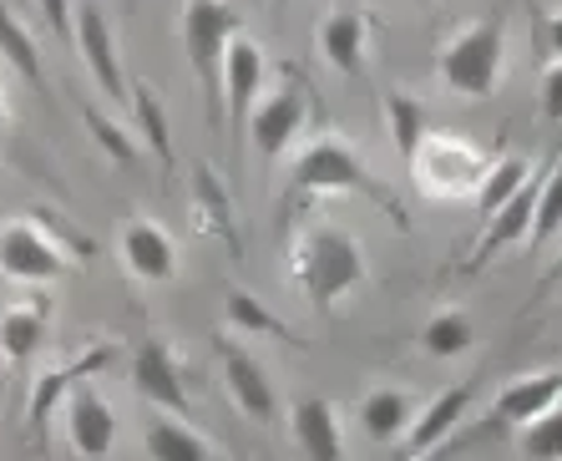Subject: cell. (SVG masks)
<instances>
[{
	"label": "cell",
	"mask_w": 562,
	"mask_h": 461,
	"mask_svg": "<svg viewBox=\"0 0 562 461\" xmlns=\"http://www.w3.org/2000/svg\"><path fill=\"white\" fill-rule=\"evenodd\" d=\"M66 441L77 457H106L117 447V411L102 391L92 385H77L66 395Z\"/></svg>",
	"instance_id": "obj_10"
},
{
	"label": "cell",
	"mask_w": 562,
	"mask_h": 461,
	"mask_svg": "<svg viewBox=\"0 0 562 461\" xmlns=\"http://www.w3.org/2000/svg\"><path fill=\"white\" fill-rule=\"evenodd\" d=\"M143 441L157 461H203V457H213L209 436H198L193 426H183V421H153Z\"/></svg>",
	"instance_id": "obj_24"
},
{
	"label": "cell",
	"mask_w": 562,
	"mask_h": 461,
	"mask_svg": "<svg viewBox=\"0 0 562 461\" xmlns=\"http://www.w3.org/2000/svg\"><path fill=\"white\" fill-rule=\"evenodd\" d=\"M87 127H92L97 147H102V153H106L112 162H137V143H132V132L122 127V122L102 117L97 106H87Z\"/></svg>",
	"instance_id": "obj_31"
},
{
	"label": "cell",
	"mask_w": 562,
	"mask_h": 461,
	"mask_svg": "<svg viewBox=\"0 0 562 461\" xmlns=\"http://www.w3.org/2000/svg\"><path fill=\"white\" fill-rule=\"evenodd\" d=\"M467 411H471V385H451V391H441L431 406L411 416V426H406V457H426V451H436L446 436L467 421Z\"/></svg>",
	"instance_id": "obj_16"
},
{
	"label": "cell",
	"mask_w": 562,
	"mask_h": 461,
	"mask_svg": "<svg viewBox=\"0 0 562 461\" xmlns=\"http://www.w3.org/2000/svg\"><path fill=\"white\" fill-rule=\"evenodd\" d=\"M46 345V310L41 304H15L0 315V360L5 366H31Z\"/></svg>",
	"instance_id": "obj_19"
},
{
	"label": "cell",
	"mask_w": 562,
	"mask_h": 461,
	"mask_svg": "<svg viewBox=\"0 0 562 461\" xmlns=\"http://www.w3.org/2000/svg\"><path fill=\"white\" fill-rule=\"evenodd\" d=\"M542 172H532V178H527V183L517 188L492 218H486V234L476 238V249H471L476 263L492 259V254H502V249H512V244H527V234H532V213H537V193H542Z\"/></svg>",
	"instance_id": "obj_12"
},
{
	"label": "cell",
	"mask_w": 562,
	"mask_h": 461,
	"mask_svg": "<svg viewBox=\"0 0 562 461\" xmlns=\"http://www.w3.org/2000/svg\"><path fill=\"white\" fill-rule=\"evenodd\" d=\"M385 122H391V143H395V158L411 162L416 158V147L426 143V106L406 92H391L385 97Z\"/></svg>",
	"instance_id": "obj_25"
},
{
	"label": "cell",
	"mask_w": 562,
	"mask_h": 461,
	"mask_svg": "<svg viewBox=\"0 0 562 461\" xmlns=\"http://www.w3.org/2000/svg\"><path fill=\"white\" fill-rule=\"evenodd\" d=\"M502 61H507V21H502V11H492V15H482V21H471V26H461L457 36L446 41L436 71H441V81L457 97L476 102V97L497 92Z\"/></svg>",
	"instance_id": "obj_2"
},
{
	"label": "cell",
	"mask_w": 562,
	"mask_h": 461,
	"mask_svg": "<svg viewBox=\"0 0 562 461\" xmlns=\"http://www.w3.org/2000/svg\"><path fill=\"white\" fill-rule=\"evenodd\" d=\"M132 381H137V391H143L157 411H168V416H183L188 411L183 370H178V360H172V350L162 340H147L143 350L132 356Z\"/></svg>",
	"instance_id": "obj_11"
},
{
	"label": "cell",
	"mask_w": 562,
	"mask_h": 461,
	"mask_svg": "<svg viewBox=\"0 0 562 461\" xmlns=\"http://www.w3.org/2000/svg\"><path fill=\"white\" fill-rule=\"evenodd\" d=\"M294 284L314 310L340 304L345 294H355L366 284V249L360 238L340 224H314L294 249Z\"/></svg>",
	"instance_id": "obj_1"
},
{
	"label": "cell",
	"mask_w": 562,
	"mask_h": 461,
	"mask_svg": "<svg viewBox=\"0 0 562 461\" xmlns=\"http://www.w3.org/2000/svg\"><path fill=\"white\" fill-rule=\"evenodd\" d=\"M522 451H527V457H542V461H558L562 457V401L542 411L537 421H527Z\"/></svg>",
	"instance_id": "obj_30"
},
{
	"label": "cell",
	"mask_w": 562,
	"mask_h": 461,
	"mask_svg": "<svg viewBox=\"0 0 562 461\" xmlns=\"http://www.w3.org/2000/svg\"><path fill=\"white\" fill-rule=\"evenodd\" d=\"M259 97H263V46L238 31L228 41V56H223V122H228L234 137H244V122L259 106Z\"/></svg>",
	"instance_id": "obj_7"
},
{
	"label": "cell",
	"mask_w": 562,
	"mask_h": 461,
	"mask_svg": "<svg viewBox=\"0 0 562 461\" xmlns=\"http://www.w3.org/2000/svg\"><path fill=\"white\" fill-rule=\"evenodd\" d=\"M532 178V168H527L522 158H497L492 168H486V183H482V193H476V209H482V218H492V213L507 203L517 188Z\"/></svg>",
	"instance_id": "obj_29"
},
{
	"label": "cell",
	"mask_w": 562,
	"mask_h": 461,
	"mask_svg": "<svg viewBox=\"0 0 562 461\" xmlns=\"http://www.w3.org/2000/svg\"><path fill=\"white\" fill-rule=\"evenodd\" d=\"M0 122H5V92H0Z\"/></svg>",
	"instance_id": "obj_36"
},
{
	"label": "cell",
	"mask_w": 562,
	"mask_h": 461,
	"mask_svg": "<svg viewBox=\"0 0 562 461\" xmlns=\"http://www.w3.org/2000/svg\"><path fill=\"white\" fill-rule=\"evenodd\" d=\"M319 52L329 56L335 71L355 77V71H360V56H366V21L355 11H335L325 26H319Z\"/></svg>",
	"instance_id": "obj_20"
},
{
	"label": "cell",
	"mask_w": 562,
	"mask_h": 461,
	"mask_svg": "<svg viewBox=\"0 0 562 461\" xmlns=\"http://www.w3.org/2000/svg\"><path fill=\"white\" fill-rule=\"evenodd\" d=\"M542 117L548 122H562V56L542 71Z\"/></svg>",
	"instance_id": "obj_32"
},
{
	"label": "cell",
	"mask_w": 562,
	"mask_h": 461,
	"mask_svg": "<svg viewBox=\"0 0 562 461\" xmlns=\"http://www.w3.org/2000/svg\"><path fill=\"white\" fill-rule=\"evenodd\" d=\"M122 263H127L143 284H168V279L178 274V244H172L168 228L147 224V218H132V224L122 228Z\"/></svg>",
	"instance_id": "obj_13"
},
{
	"label": "cell",
	"mask_w": 562,
	"mask_h": 461,
	"mask_svg": "<svg viewBox=\"0 0 562 461\" xmlns=\"http://www.w3.org/2000/svg\"><path fill=\"white\" fill-rule=\"evenodd\" d=\"M132 112H137V137L153 147L157 158H172V132H168V112H162V97L153 87H132Z\"/></svg>",
	"instance_id": "obj_27"
},
{
	"label": "cell",
	"mask_w": 562,
	"mask_h": 461,
	"mask_svg": "<svg viewBox=\"0 0 562 461\" xmlns=\"http://www.w3.org/2000/svg\"><path fill=\"white\" fill-rule=\"evenodd\" d=\"M542 284H548V290H552V284H562V254H558V263L548 269V279H542Z\"/></svg>",
	"instance_id": "obj_35"
},
{
	"label": "cell",
	"mask_w": 562,
	"mask_h": 461,
	"mask_svg": "<svg viewBox=\"0 0 562 461\" xmlns=\"http://www.w3.org/2000/svg\"><path fill=\"white\" fill-rule=\"evenodd\" d=\"M289 431H294V447L310 461H340L345 457V436H340V416L325 395H310L289 411Z\"/></svg>",
	"instance_id": "obj_15"
},
{
	"label": "cell",
	"mask_w": 562,
	"mask_h": 461,
	"mask_svg": "<svg viewBox=\"0 0 562 461\" xmlns=\"http://www.w3.org/2000/svg\"><path fill=\"white\" fill-rule=\"evenodd\" d=\"M548 41H552V52L562 56V11H558V15H552V21H548Z\"/></svg>",
	"instance_id": "obj_34"
},
{
	"label": "cell",
	"mask_w": 562,
	"mask_h": 461,
	"mask_svg": "<svg viewBox=\"0 0 562 461\" xmlns=\"http://www.w3.org/2000/svg\"><path fill=\"white\" fill-rule=\"evenodd\" d=\"M77 52H81V61H87V71H92V81L102 87V97H112V102H132L127 81H122L112 26H106L102 5H92V0H81L77 5Z\"/></svg>",
	"instance_id": "obj_9"
},
{
	"label": "cell",
	"mask_w": 562,
	"mask_h": 461,
	"mask_svg": "<svg viewBox=\"0 0 562 461\" xmlns=\"http://www.w3.org/2000/svg\"><path fill=\"white\" fill-rule=\"evenodd\" d=\"M238 36V21L223 0H188L183 5V52L193 66V81L203 87L209 106L223 117V56Z\"/></svg>",
	"instance_id": "obj_3"
},
{
	"label": "cell",
	"mask_w": 562,
	"mask_h": 461,
	"mask_svg": "<svg viewBox=\"0 0 562 461\" xmlns=\"http://www.w3.org/2000/svg\"><path fill=\"white\" fill-rule=\"evenodd\" d=\"M562 401V370H542V375H522V381H512L507 391L497 395V421L507 426H527L537 421L548 406Z\"/></svg>",
	"instance_id": "obj_18"
},
{
	"label": "cell",
	"mask_w": 562,
	"mask_h": 461,
	"mask_svg": "<svg viewBox=\"0 0 562 461\" xmlns=\"http://www.w3.org/2000/svg\"><path fill=\"white\" fill-rule=\"evenodd\" d=\"M106 366H112V350H106V345H97V350H87L81 360H66L61 370H46V375L36 381V391H31L26 421L41 426L56 411V401H61V395H71V385H77V381H92L97 370H106Z\"/></svg>",
	"instance_id": "obj_17"
},
{
	"label": "cell",
	"mask_w": 562,
	"mask_h": 461,
	"mask_svg": "<svg viewBox=\"0 0 562 461\" xmlns=\"http://www.w3.org/2000/svg\"><path fill=\"white\" fill-rule=\"evenodd\" d=\"M471 345H476V325L461 310H441V315H431L426 329H420V350L431 360H457V356H467Z\"/></svg>",
	"instance_id": "obj_23"
},
{
	"label": "cell",
	"mask_w": 562,
	"mask_h": 461,
	"mask_svg": "<svg viewBox=\"0 0 562 461\" xmlns=\"http://www.w3.org/2000/svg\"><path fill=\"white\" fill-rule=\"evenodd\" d=\"M71 269L66 249L52 234L31 218H11L0 224V274L15 279V284H52Z\"/></svg>",
	"instance_id": "obj_5"
},
{
	"label": "cell",
	"mask_w": 562,
	"mask_h": 461,
	"mask_svg": "<svg viewBox=\"0 0 562 461\" xmlns=\"http://www.w3.org/2000/svg\"><path fill=\"white\" fill-rule=\"evenodd\" d=\"M294 188H304V193H375V178L345 143L319 137L294 158Z\"/></svg>",
	"instance_id": "obj_6"
},
{
	"label": "cell",
	"mask_w": 562,
	"mask_h": 461,
	"mask_svg": "<svg viewBox=\"0 0 562 461\" xmlns=\"http://www.w3.org/2000/svg\"><path fill=\"white\" fill-rule=\"evenodd\" d=\"M0 56H5V66H11V71L26 81V87H41V81H46V71H41L36 36L21 26V15H15L11 5H0Z\"/></svg>",
	"instance_id": "obj_22"
},
{
	"label": "cell",
	"mask_w": 562,
	"mask_h": 461,
	"mask_svg": "<svg viewBox=\"0 0 562 461\" xmlns=\"http://www.w3.org/2000/svg\"><path fill=\"white\" fill-rule=\"evenodd\" d=\"M562 234V162H552L548 172H542V193H537V213H532V234H527V244L532 249H542L548 238Z\"/></svg>",
	"instance_id": "obj_28"
},
{
	"label": "cell",
	"mask_w": 562,
	"mask_h": 461,
	"mask_svg": "<svg viewBox=\"0 0 562 461\" xmlns=\"http://www.w3.org/2000/svg\"><path fill=\"white\" fill-rule=\"evenodd\" d=\"M71 15H77V11H66V0H46V21H52V31H56V36H66V41H77Z\"/></svg>",
	"instance_id": "obj_33"
},
{
	"label": "cell",
	"mask_w": 562,
	"mask_h": 461,
	"mask_svg": "<svg viewBox=\"0 0 562 461\" xmlns=\"http://www.w3.org/2000/svg\"><path fill=\"white\" fill-rule=\"evenodd\" d=\"M223 385L234 395V406L249 416V421H274L279 416V395L269 385V375L259 370V360L244 356L238 345H223Z\"/></svg>",
	"instance_id": "obj_14"
},
{
	"label": "cell",
	"mask_w": 562,
	"mask_h": 461,
	"mask_svg": "<svg viewBox=\"0 0 562 461\" xmlns=\"http://www.w3.org/2000/svg\"><path fill=\"white\" fill-rule=\"evenodd\" d=\"M304 117H310V97H304V87H279L274 97H263L259 106L249 112V143L259 158L279 162L294 147V137L304 132Z\"/></svg>",
	"instance_id": "obj_8"
},
{
	"label": "cell",
	"mask_w": 562,
	"mask_h": 461,
	"mask_svg": "<svg viewBox=\"0 0 562 461\" xmlns=\"http://www.w3.org/2000/svg\"><path fill=\"white\" fill-rule=\"evenodd\" d=\"M223 319H228V329H234V335H244V340H259V335H284V319L269 315V304H263L259 294H249V290H228V300H223Z\"/></svg>",
	"instance_id": "obj_26"
},
{
	"label": "cell",
	"mask_w": 562,
	"mask_h": 461,
	"mask_svg": "<svg viewBox=\"0 0 562 461\" xmlns=\"http://www.w3.org/2000/svg\"><path fill=\"white\" fill-rule=\"evenodd\" d=\"M486 168L492 162L467 137H457V132H426V143L411 158L420 193H431V198H476L486 183Z\"/></svg>",
	"instance_id": "obj_4"
},
{
	"label": "cell",
	"mask_w": 562,
	"mask_h": 461,
	"mask_svg": "<svg viewBox=\"0 0 562 461\" xmlns=\"http://www.w3.org/2000/svg\"><path fill=\"white\" fill-rule=\"evenodd\" d=\"M411 416H416V406H411L406 391H370L366 401H360V426H366L370 441H395V436H406Z\"/></svg>",
	"instance_id": "obj_21"
}]
</instances>
